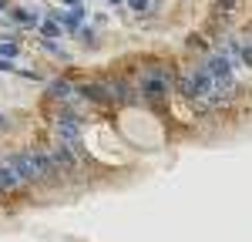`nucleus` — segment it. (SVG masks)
Masks as SVG:
<instances>
[{
	"mask_svg": "<svg viewBox=\"0 0 252 242\" xmlns=\"http://www.w3.org/2000/svg\"><path fill=\"white\" fill-rule=\"evenodd\" d=\"M104 88H108V94H111V104H121V108H128V104H138L141 94H138V84L128 78H108L104 81Z\"/></svg>",
	"mask_w": 252,
	"mask_h": 242,
	"instance_id": "nucleus-1",
	"label": "nucleus"
},
{
	"mask_svg": "<svg viewBox=\"0 0 252 242\" xmlns=\"http://www.w3.org/2000/svg\"><path fill=\"white\" fill-rule=\"evenodd\" d=\"M47 94L61 98V101H74L78 98V88H71V81H64V78H54V81H47Z\"/></svg>",
	"mask_w": 252,
	"mask_h": 242,
	"instance_id": "nucleus-2",
	"label": "nucleus"
},
{
	"mask_svg": "<svg viewBox=\"0 0 252 242\" xmlns=\"http://www.w3.org/2000/svg\"><path fill=\"white\" fill-rule=\"evenodd\" d=\"M235 10V0H215V14H219V27L229 20V14Z\"/></svg>",
	"mask_w": 252,
	"mask_h": 242,
	"instance_id": "nucleus-3",
	"label": "nucleus"
},
{
	"mask_svg": "<svg viewBox=\"0 0 252 242\" xmlns=\"http://www.w3.org/2000/svg\"><path fill=\"white\" fill-rule=\"evenodd\" d=\"M128 7L135 14H148V10H155V0H128Z\"/></svg>",
	"mask_w": 252,
	"mask_h": 242,
	"instance_id": "nucleus-4",
	"label": "nucleus"
},
{
	"mask_svg": "<svg viewBox=\"0 0 252 242\" xmlns=\"http://www.w3.org/2000/svg\"><path fill=\"white\" fill-rule=\"evenodd\" d=\"M239 58H242V67H252V40H246V44H242Z\"/></svg>",
	"mask_w": 252,
	"mask_h": 242,
	"instance_id": "nucleus-5",
	"label": "nucleus"
},
{
	"mask_svg": "<svg viewBox=\"0 0 252 242\" xmlns=\"http://www.w3.org/2000/svg\"><path fill=\"white\" fill-rule=\"evenodd\" d=\"M44 34H47V37H58V34H61V24H51V20H47V24H44Z\"/></svg>",
	"mask_w": 252,
	"mask_h": 242,
	"instance_id": "nucleus-6",
	"label": "nucleus"
}]
</instances>
